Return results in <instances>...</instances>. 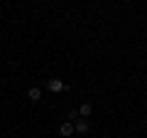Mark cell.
<instances>
[{
	"instance_id": "cell-1",
	"label": "cell",
	"mask_w": 147,
	"mask_h": 138,
	"mask_svg": "<svg viewBox=\"0 0 147 138\" xmlns=\"http://www.w3.org/2000/svg\"><path fill=\"white\" fill-rule=\"evenodd\" d=\"M88 121H86V118H76V121H74V133H88Z\"/></svg>"
},
{
	"instance_id": "cell-2",
	"label": "cell",
	"mask_w": 147,
	"mask_h": 138,
	"mask_svg": "<svg viewBox=\"0 0 147 138\" xmlns=\"http://www.w3.org/2000/svg\"><path fill=\"white\" fill-rule=\"evenodd\" d=\"M47 86H49V89H52V91H69V86L64 84L61 79H52V81H49Z\"/></svg>"
},
{
	"instance_id": "cell-3",
	"label": "cell",
	"mask_w": 147,
	"mask_h": 138,
	"mask_svg": "<svg viewBox=\"0 0 147 138\" xmlns=\"http://www.w3.org/2000/svg\"><path fill=\"white\" fill-rule=\"evenodd\" d=\"M27 99H30L32 104H37V101H42V89H37V86H32V89L27 91Z\"/></svg>"
},
{
	"instance_id": "cell-4",
	"label": "cell",
	"mask_w": 147,
	"mask_h": 138,
	"mask_svg": "<svg viewBox=\"0 0 147 138\" xmlns=\"http://www.w3.org/2000/svg\"><path fill=\"white\" fill-rule=\"evenodd\" d=\"M59 133H61L64 138H69V136H74V123H69V121H64L61 126H59Z\"/></svg>"
},
{
	"instance_id": "cell-5",
	"label": "cell",
	"mask_w": 147,
	"mask_h": 138,
	"mask_svg": "<svg viewBox=\"0 0 147 138\" xmlns=\"http://www.w3.org/2000/svg\"><path fill=\"white\" fill-rule=\"evenodd\" d=\"M91 113H93V106H91L88 101H86V104H81V106H79V116H81V118H88Z\"/></svg>"
}]
</instances>
